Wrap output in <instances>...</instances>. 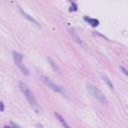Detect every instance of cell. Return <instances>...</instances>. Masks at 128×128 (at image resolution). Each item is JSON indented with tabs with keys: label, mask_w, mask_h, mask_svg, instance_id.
I'll return each instance as SVG.
<instances>
[{
	"label": "cell",
	"mask_w": 128,
	"mask_h": 128,
	"mask_svg": "<svg viewBox=\"0 0 128 128\" xmlns=\"http://www.w3.org/2000/svg\"><path fill=\"white\" fill-rule=\"evenodd\" d=\"M120 69L123 71V73H124V74H127V70H126V69H125L123 66H120Z\"/></svg>",
	"instance_id": "4fadbf2b"
},
{
	"label": "cell",
	"mask_w": 128,
	"mask_h": 128,
	"mask_svg": "<svg viewBox=\"0 0 128 128\" xmlns=\"http://www.w3.org/2000/svg\"><path fill=\"white\" fill-rule=\"evenodd\" d=\"M102 78H103V80H104V81L107 83V85L109 86V88L113 90V88H114V87H113V84H112V82L110 81V79H109L107 76H102Z\"/></svg>",
	"instance_id": "30bf717a"
},
{
	"label": "cell",
	"mask_w": 128,
	"mask_h": 128,
	"mask_svg": "<svg viewBox=\"0 0 128 128\" xmlns=\"http://www.w3.org/2000/svg\"><path fill=\"white\" fill-rule=\"evenodd\" d=\"M47 60H48V62H49V64H50V66L52 67V69L55 71V72H57V73H60V69L58 68V66L54 63V61L50 58V57H47Z\"/></svg>",
	"instance_id": "9c48e42d"
},
{
	"label": "cell",
	"mask_w": 128,
	"mask_h": 128,
	"mask_svg": "<svg viewBox=\"0 0 128 128\" xmlns=\"http://www.w3.org/2000/svg\"><path fill=\"white\" fill-rule=\"evenodd\" d=\"M11 127H12V128H21L20 126H18L17 124H15V123H13V122H11Z\"/></svg>",
	"instance_id": "7c38bea8"
},
{
	"label": "cell",
	"mask_w": 128,
	"mask_h": 128,
	"mask_svg": "<svg viewBox=\"0 0 128 128\" xmlns=\"http://www.w3.org/2000/svg\"><path fill=\"white\" fill-rule=\"evenodd\" d=\"M19 88H20L21 92L23 93V95L25 96V98L27 99V101L30 103V105L37 109V107H38V105H37V101H36L34 95L32 94V92L30 91L29 87L27 86V84L24 83V82H20V83H19Z\"/></svg>",
	"instance_id": "7a4b0ae2"
},
{
	"label": "cell",
	"mask_w": 128,
	"mask_h": 128,
	"mask_svg": "<svg viewBox=\"0 0 128 128\" xmlns=\"http://www.w3.org/2000/svg\"><path fill=\"white\" fill-rule=\"evenodd\" d=\"M68 31H69V34L72 36V38L77 42V43H79V44H81L82 42H81V39H80V37L78 36V34H77V32L73 29V28H69L68 29Z\"/></svg>",
	"instance_id": "5b68a950"
},
{
	"label": "cell",
	"mask_w": 128,
	"mask_h": 128,
	"mask_svg": "<svg viewBox=\"0 0 128 128\" xmlns=\"http://www.w3.org/2000/svg\"><path fill=\"white\" fill-rule=\"evenodd\" d=\"M13 59H14V61H15V63H16V65L20 68V70L22 71V73L23 74H25V75H28L29 74V71H28V69L22 64V59H23V56L20 54V53H18V52H13Z\"/></svg>",
	"instance_id": "277c9868"
},
{
	"label": "cell",
	"mask_w": 128,
	"mask_h": 128,
	"mask_svg": "<svg viewBox=\"0 0 128 128\" xmlns=\"http://www.w3.org/2000/svg\"><path fill=\"white\" fill-rule=\"evenodd\" d=\"M20 12L22 13V15H23V16H24V17H25V18H26L27 20H29L30 22H32L33 24H35V25H37V26L39 25V24H38V22H37V21H36V20H35V19H34L33 17H31L30 15H28L27 13H25V12H24V11H23L22 9H20Z\"/></svg>",
	"instance_id": "ba28073f"
},
{
	"label": "cell",
	"mask_w": 128,
	"mask_h": 128,
	"mask_svg": "<svg viewBox=\"0 0 128 128\" xmlns=\"http://www.w3.org/2000/svg\"><path fill=\"white\" fill-rule=\"evenodd\" d=\"M55 117L57 118V120L61 123V125H62L64 128H70V126L67 124V122L65 121V119H64V118H63V117H62L58 112H55Z\"/></svg>",
	"instance_id": "8992f818"
},
{
	"label": "cell",
	"mask_w": 128,
	"mask_h": 128,
	"mask_svg": "<svg viewBox=\"0 0 128 128\" xmlns=\"http://www.w3.org/2000/svg\"><path fill=\"white\" fill-rule=\"evenodd\" d=\"M77 9H78L77 4L74 3V2H71V3H70V8H69V10H70V11H77Z\"/></svg>",
	"instance_id": "8fae6325"
},
{
	"label": "cell",
	"mask_w": 128,
	"mask_h": 128,
	"mask_svg": "<svg viewBox=\"0 0 128 128\" xmlns=\"http://www.w3.org/2000/svg\"><path fill=\"white\" fill-rule=\"evenodd\" d=\"M4 110V104L3 102H0V111H3Z\"/></svg>",
	"instance_id": "5bb4252c"
},
{
	"label": "cell",
	"mask_w": 128,
	"mask_h": 128,
	"mask_svg": "<svg viewBox=\"0 0 128 128\" xmlns=\"http://www.w3.org/2000/svg\"><path fill=\"white\" fill-rule=\"evenodd\" d=\"M86 89H87V91L89 92V94H90L94 99H96L98 102H100L101 104L105 105V104L108 103V101H107L105 95H104L96 86H94L93 84H91V83H86Z\"/></svg>",
	"instance_id": "6da1fadb"
},
{
	"label": "cell",
	"mask_w": 128,
	"mask_h": 128,
	"mask_svg": "<svg viewBox=\"0 0 128 128\" xmlns=\"http://www.w3.org/2000/svg\"><path fill=\"white\" fill-rule=\"evenodd\" d=\"M42 81H43L49 88H51L52 90H54V91H56V92H58V93H61V94H64V95H65V91L63 90V88H61L59 85H57L56 83H54L49 77H47V76H42Z\"/></svg>",
	"instance_id": "3957f363"
},
{
	"label": "cell",
	"mask_w": 128,
	"mask_h": 128,
	"mask_svg": "<svg viewBox=\"0 0 128 128\" xmlns=\"http://www.w3.org/2000/svg\"><path fill=\"white\" fill-rule=\"evenodd\" d=\"M84 20H85L86 22H88V23H89L91 26H93V27H96V26L99 25V20H97V19H95V18H90V17L85 16V17H84Z\"/></svg>",
	"instance_id": "52a82bcc"
}]
</instances>
